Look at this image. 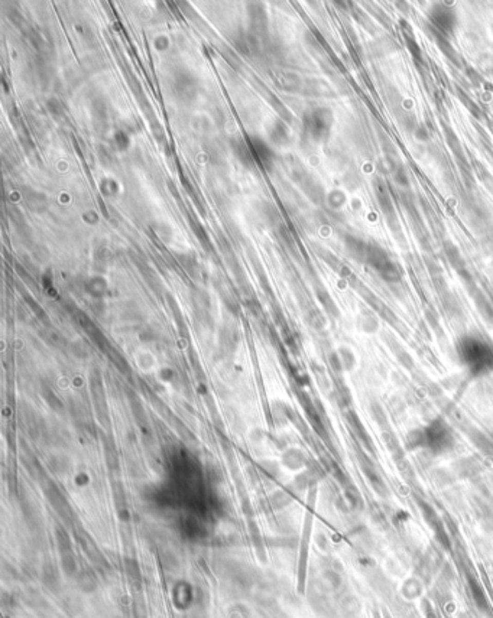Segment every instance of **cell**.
Segmentation results:
<instances>
[{
  "mask_svg": "<svg viewBox=\"0 0 493 618\" xmlns=\"http://www.w3.org/2000/svg\"><path fill=\"white\" fill-rule=\"evenodd\" d=\"M339 359L343 364L344 371H352L356 367V355L355 352L352 351L349 347H340V350L337 351Z\"/></svg>",
  "mask_w": 493,
  "mask_h": 618,
  "instance_id": "obj_8",
  "label": "cell"
},
{
  "mask_svg": "<svg viewBox=\"0 0 493 618\" xmlns=\"http://www.w3.org/2000/svg\"><path fill=\"white\" fill-rule=\"evenodd\" d=\"M369 413L370 416H372V419H373V422H375V423L378 425L379 429H380V432L391 429V423H389L388 413H386L385 407L380 405L378 400H375V399L370 400Z\"/></svg>",
  "mask_w": 493,
  "mask_h": 618,
  "instance_id": "obj_5",
  "label": "cell"
},
{
  "mask_svg": "<svg viewBox=\"0 0 493 618\" xmlns=\"http://www.w3.org/2000/svg\"><path fill=\"white\" fill-rule=\"evenodd\" d=\"M380 438H382V442H384V445L386 446V450L392 454L393 458L398 459L405 455V452L402 450L401 442H399L398 436H396V434L393 432L392 429H389V430H382V432H380Z\"/></svg>",
  "mask_w": 493,
  "mask_h": 618,
  "instance_id": "obj_6",
  "label": "cell"
},
{
  "mask_svg": "<svg viewBox=\"0 0 493 618\" xmlns=\"http://www.w3.org/2000/svg\"><path fill=\"white\" fill-rule=\"evenodd\" d=\"M457 357L471 377L493 373V345L482 335L462 336L455 344Z\"/></svg>",
  "mask_w": 493,
  "mask_h": 618,
  "instance_id": "obj_1",
  "label": "cell"
},
{
  "mask_svg": "<svg viewBox=\"0 0 493 618\" xmlns=\"http://www.w3.org/2000/svg\"><path fill=\"white\" fill-rule=\"evenodd\" d=\"M346 422L347 425H349V427H350V430H352V434H353L356 439H357V442L362 445L363 450L373 452V451H375L373 441H372V438H370L368 430H366V427L363 425L362 419L357 416V413H356L355 410H352V409L347 410Z\"/></svg>",
  "mask_w": 493,
  "mask_h": 618,
  "instance_id": "obj_3",
  "label": "cell"
},
{
  "mask_svg": "<svg viewBox=\"0 0 493 618\" xmlns=\"http://www.w3.org/2000/svg\"><path fill=\"white\" fill-rule=\"evenodd\" d=\"M454 468L455 473H459L462 477H469L471 474L478 473L479 462L474 457H466L454 462Z\"/></svg>",
  "mask_w": 493,
  "mask_h": 618,
  "instance_id": "obj_7",
  "label": "cell"
},
{
  "mask_svg": "<svg viewBox=\"0 0 493 618\" xmlns=\"http://www.w3.org/2000/svg\"><path fill=\"white\" fill-rule=\"evenodd\" d=\"M393 352H395L396 360L399 361V364H401L405 370H408V371H414V370H415V363H414L412 355H411L407 350H404L401 345L396 347V348H393Z\"/></svg>",
  "mask_w": 493,
  "mask_h": 618,
  "instance_id": "obj_9",
  "label": "cell"
},
{
  "mask_svg": "<svg viewBox=\"0 0 493 618\" xmlns=\"http://www.w3.org/2000/svg\"><path fill=\"white\" fill-rule=\"evenodd\" d=\"M466 434L469 436L470 442L473 443L483 455H486L487 458L493 459V439L490 436L487 435V434H485L483 430H480L478 427L473 426L469 427V429L466 430Z\"/></svg>",
  "mask_w": 493,
  "mask_h": 618,
  "instance_id": "obj_4",
  "label": "cell"
},
{
  "mask_svg": "<svg viewBox=\"0 0 493 618\" xmlns=\"http://www.w3.org/2000/svg\"><path fill=\"white\" fill-rule=\"evenodd\" d=\"M423 427V451L432 455L446 454L454 448V432L444 416H437Z\"/></svg>",
  "mask_w": 493,
  "mask_h": 618,
  "instance_id": "obj_2",
  "label": "cell"
}]
</instances>
